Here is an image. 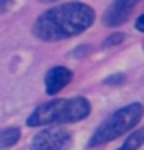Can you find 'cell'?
I'll return each instance as SVG.
<instances>
[{
    "instance_id": "1",
    "label": "cell",
    "mask_w": 144,
    "mask_h": 150,
    "mask_svg": "<svg viewBox=\"0 0 144 150\" xmlns=\"http://www.w3.org/2000/svg\"><path fill=\"white\" fill-rule=\"evenodd\" d=\"M92 22H94V10L90 6L82 2H68L40 14L36 18L32 32L36 38L44 42H56L84 32L86 28L92 26Z\"/></svg>"
},
{
    "instance_id": "2",
    "label": "cell",
    "mask_w": 144,
    "mask_h": 150,
    "mask_svg": "<svg viewBox=\"0 0 144 150\" xmlns=\"http://www.w3.org/2000/svg\"><path fill=\"white\" fill-rule=\"evenodd\" d=\"M90 114V102L82 96L74 98H56L46 104H40L28 116V126H50V124H70L84 120Z\"/></svg>"
},
{
    "instance_id": "3",
    "label": "cell",
    "mask_w": 144,
    "mask_h": 150,
    "mask_svg": "<svg viewBox=\"0 0 144 150\" xmlns=\"http://www.w3.org/2000/svg\"><path fill=\"white\" fill-rule=\"evenodd\" d=\"M142 116H144V106L140 102H132L128 106H122L120 110L112 112L100 126L96 128V132L92 134L88 146L96 148V146H104L108 142L116 140L124 132H128L130 128L136 126L142 120Z\"/></svg>"
},
{
    "instance_id": "4",
    "label": "cell",
    "mask_w": 144,
    "mask_h": 150,
    "mask_svg": "<svg viewBox=\"0 0 144 150\" xmlns=\"http://www.w3.org/2000/svg\"><path fill=\"white\" fill-rule=\"evenodd\" d=\"M72 144V134L64 128H44L36 134L30 148L32 150H68Z\"/></svg>"
},
{
    "instance_id": "5",
    "label": "cell",
    "mask_w": 144,
    "mask_h": 150,
    "mask_svg": "<svg viewBox=\"0 0 144 150\" xmlns=\"http://www.w3.org/2000/svg\"><path fill=\"white\" fill-rule=\"evenodd\" d=\"M138 4V0H114L110 6L106 8L104 16H102V22L108 28H114V26H120L128 20L130 12L134 10V6Z\"/></svg>"
},
{
    "instance_id": "6",
    "label": "cell",
    "mask_w": 144,
    "mask_h": 150,
    "mask_svg": "<svg viewBox=\"0 0 144 150\" xmlns=\"http://www.w3.org/2000/svg\"><path fill=\"white\" fill-rule=\"evenodd\" d=\"M72 82V72L64 66H54L46 72V92L50 96L58 94L62 88H66Z\"/></svg>"
},
{
    "instance_id": "7",
    "label": "cell",
    "mask_w": 144,
    "mask_h": 150,
    "mask_svg": "<svg viewBox=\"0 0 144 150\" xmlns=\"http://www.w3.org/2000/svg\"><path fill=\"white\" fill-rule=\"evenodd\" d=\"M20 138V130L14 126H8V128H2L0 130V148H10L14 146Z\"/></svg>"
},
{
    "instance_id": "8",
    "label": "cell",
    "mask_w": 144,
    "mask_h": 150,
    "mask_svg": "<svg viewBox=\"0 0 144 150\" xmlns=\"http://www.w3.org/2000/svg\"><path fill=\"white\" fill-rule=\"evenodd\" d=\"M144 144V128H138L134 130L128 138L124 140V144H120L116 150H138Z\"/></svg>"
},
{
    "instance_id": "9",
    "label": "cell",
    "mask_w": 144,
    "mask_h": 150,
    "mask_svg": "<svg viewBox=\"0 0 144 150\" xmlns=\"http://www.w3.org/2000/svg\"><path fill=\"white\" fill-rule=\"evenodd\" d=\"M122 40H124V34H122V32H116V34H110V36L106 38V40H104V48L116 46V44H120Z\"/></svg>"
},
{
    "instance_id": "10",
    "label": "cell",
    "mask_w": 144,
    "mask_h": 150,
    "mask_svg": "<svg viewBox=\"0 0 144 150\" xmlns=\"http://www.w3.org/2000/svg\"><path fill=\"white\" fill-rule=\"evenodd\" d=\"M122 74H116V76H110V78H106V84H120L122 82Z\"/></svg>"
},
{
    "instance_id": "11",
    "label": "cell",
    "mask_w": 144,
    "mask_h": 150,
    "mask_svg": "<svg viewBox=\"0 0 144 150\" xmlns=\"http://www.w3.org/2000/svg\"><path fill=\"white\" fill-rule=\"evenodd\" d=\"M136 30L144 32V14H142V16H138V20H136Z\"/></svg>"
},
{
    "instance_id": "12",
    "label": "cell",
    "mask_w": 144,
    "mask_h": 150,
    "mask_svg": "<svg viewBox=\"0 0 144 150\" xmlns=\"http://www.w3.org/2000/svg\"><path fill=\"white\" fill-rule=\"evenodd\" d=\"M10 2L12 0H0V12H4L8 6H10Z\"/></svg>"
},
{
    "instance_id": "13",
    "label": "cell",
    "mask_w": 144,
    "mask_h": 150,
    "mask_svg": "<svg viewBox=\"0 0 144 150\" xmlns=\"http://www.w3.org/2000/svg\"><path fill=\"white\" fill-rule=\"evenodd\" d=\"M40 2H54V0H40Z\"/></svg>"
}]
</instances>
